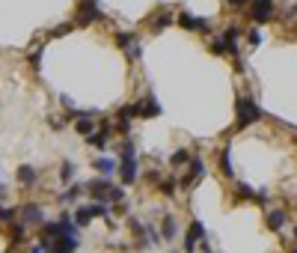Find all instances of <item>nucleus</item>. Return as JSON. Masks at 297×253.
Listing matches in <instances>:
<instances>
[{"mask_svg":"<svg viewBox=\"0 0 297 253\" xmlns=\"http://www.w3.org/2000/svg\"><path fill=\"white\" fill-rule=\"evenodd\" d=\"M12 242H15V245L24 242V224H15V227H12Z\"/></svg>","mask_w":297,"mask_h":253,"instance_id":"nucleus-31","label":"nucleus"},{"mask_svg":"<svg viewBox=\"0 0 297 253\" xmlns=\"http://www.w3.org/2000/svg\"><path fill=\"white\" fill-rule=\"evenodd\" d=\"M235 191H238V197H241V200H256V194H259V191H253L247 182H238V185H235Z\"/></svg>","mask_w":297,"mask_h":253,"instance_id":"nucleus-22","label":"nucleus"},{"mask_svg":"<svg viewBox=\"0 0 297 253\" xmlns=\"http://www.w3.org/2000/svg\"><path fill=\"white\" fill-rule=\"evenodd\" d=\"M202 176H205V161H202L199 155H193V158L187 161V173H184V179H181V188H190V185H196Z\"/></svg>","mask_w":297,"mask_h":253,"instance_id":"nucleus-5","label":"nucleus"},{"mask_svg":"<svg viewBox=\"0 0 297 253\" xmlns=\"http://www.w3.org/2000/svg\"><path fill=\"white\" fill-rule=\"evenodd\" d=\"M220 173H223V176H232V173H235V167H232V146H229V143H226L223 152H220Z\"/></svg>","mask_w":297,"mask_h":253,"instance_id":"nucleus-13","label":"nucleus"},{"mask_svg":"<svg viewBox=\"0 0 297 253\" xmlns=\"http://www.w3.org/2000/svg\"><path fill=\"white\" fill-rule=\"evenodd\" d=\"M178 24H181L184 30H208V27H205V21H202V18H196V15H190V12H181V15H178Z\"/></svg>","mask_w":297,"mask_h":253,"instance_id":"nucleus-12","label":"nucleus"},{"mask_svg":"<svg viewBox=\"0 0 297 253\" xmlns=\"http://www.w3.org/2000/svg\"><path fill=\"white\" fill-rule=\"evenodd\" d=\"M98 18H101L98 0H83V3H80V9H77V15H74V24L86 27V24H95Z\"/></svg>","mask_w":297,"mask_h":253,"instance_id":"nucleus-3","label":"nucleus"},{"mask_svg":"<svg viewBox=\"0 0 297 253\" xmlns=\"http://www.w3.org/2000/svg\"><path fill=\"white\" fill-rule=\"evenodd\" d=\"M89 221H92V215L86 212V206H80V209H74V224H77V227H86Z\"/></svg>","mask_w":297,"mask_h":253,"instance_id":"nucleus-24","label":"nucleus"},{"mask_svg":"<svg viewBox=\"0 0 297 253\" xmlns=\"http://www.w3.org/2000/svg\"><path fill=\"white\" fill-rule=\"evenodd\" d=\"M125 54H128L131 60H140V57H143V51H140V45H137V42H134V45H131V48H128Z\"/></svg>","mask_w":297,"mask_h":253,"instance_id":"nucleus-32","label":"nucleus"},{"mask_svg":"<svg viewBox=\"0 0 297 253\" xmlns=\"http://www.w3.org/2000/svg\"><path fill=\"white\" fill-rule=\"evenodd\" d=\"M12 221H15V212L6 209V206H0V224H12Z\"/></svg>","mask_w":297,"mask_h":253,"instance_id":"nucleus-30","label":"nucleus"},{"mask_svg":"<svg viewBox=\"0 0 297 253\" xmlns=\"http://www.w3.org/2000/svg\"><path fill=\"white\" fill-rule=\"evenodd\" d=\"M235 113H238V128H247L256 119H262V110H259V104L250 95H238L235 98Z\"/></svg>","mask_w":297,"mask_h":253,"instance_id":"nucleus-2","label":"nucleus"},{"mask_svg":"<svg viewBox=\"0 0 297 253\" xmlns=\"http://www.w3.org/2000/svg\"><path fill=\"white\" fill-rule=\"evenodd\" d=\"M48 253H51V251H48Z\"/></svg>","mask_w":297,"mask_h":253,"instance_id":"nucleus-36","label":"nucleus"},{"mask_svg":"<svg viewBox=\"0 0 297 253\" xmlns=\"http://www.w3.org/2000/svg\"><path fill=\"white\" fill-rule=\"evenodd\" d=\"M161 194H164V197H173V194H176V182H173V179L161 182Z\"/></svg>","mask_w":297,"mask_h":253,"instance_id":"nucleus-29","label":"nucleus"},{"mask_svg":"<svg viewBox=\"0 0 297 253\" xmlns=\"http://www.w3.org/2000/svg\"><path fill=\"white\" fill-rule=\"evenodd\" d=\"M110 188H113V185H110L104 176H98V179H92V182L86 185V191L92 194V200H95V203H107V194H110Z\"/></svg>","mask_w":297,"mask_h":253,"instance_id":"nucleus-7","label":"nucleus"},{"mask_svg":"<svg viewBox=\"0 0 297 253\" xmlns=\"http://www.w3.org/2000/svg\"><path fill=\"white\" fill-rule=\"evenodd\" d=\"M77 239H71V236H62V239H57L54 242V248H51V253H74L77 251Z\"/></svg>","mask_w":297,"mask_h":253,"instance_id":"nucleus-11","label":"nucleus"},{"mask_svg":"<svg viewBox=\"0 0 297 253\" xmlns=\"http://www.w3.org/2000/svg\"><path fill=\"white\" fill-rule=\"evenodd\" d=\"M262 42V33L259 30H250V45H259Z\"/></svg>","mask_w":297,"mask_h":253,"instance_id":"nucleus-33","label":"nucleus"},{"mask_svg":"<svg viewBox=\"0 0 297 253\" xmlns=\"http://www.w3.org/2000/svg\"><path fill=\"white\" fill-rule=\"evenodd\" d=\"M211 51H214V54H229L226 39H223V36H220V39H214V42H211Z\"/></svg>","mask_w":297,"mask_h":253,"instance_id":"nucleus-28","label":"nucleus"},{"mask_svg":"<svg viewBox=\"0 0 297 253\" xmlns=\"http://www.w3.org/2000/svg\"><path fill=\"white\" fill-rule=\"evenodd\" d=\"M21 224L24 227H45V212L39 203H24L21 206Z\"/></svg>","mask_w":297,"mask_h":253,"instance_id":"nucleus-4","label":"nucleus"},{"mask_svg":"<svg viewBox=\"0 0 297 253\" xmlns=\"http://www.w3.org/2000/svg\"><path fill=\"white\" fill-rule=\"evenodd\" d=\"M137 113L140 116H161V104L155 101V95H146V101L137 104Z\"/></svg>","mask_w":297,"mask_h":253,"instance_id":"nucleus-10","label":"nucleus"},{"mask_svg":"<svg viewBox=\"0 0 297 253\" xmlns=\"http://www.w3.org/2000/svg\"><path fill=\"white\" fill-rule=\"evenodd\" d=\"M295 239H297V230H295Z\"/></svg>","mask_w":297,"mask_h":253,"instance_id":"nucleus-35","label":"nucleus"},{"mask_svg":"<svg viewBox=\"0 0 297 253\" xmlns=\"http://www.w3.org/2000/svg\"><path fill=\"white\" fill-rule=\"evenodd\" d=\"M176 233H178L176 218H173V215H164V221H161V236H164L167 242H173V239H176Z\"/></svg>","mask_w":297,"mask_h":253,"instance_id":"nucleus-14","label":"nucleus"},{"mask_svg":"<svg viewBox=\"0 0 297 253\" xmlns=\"http://www.w3.org/2000/svg\"><path fill=\"white\" fill-rule=\"evenodd\" d=\"M0 194H6V188H3V185H0Z\"/></svg>","mask_w":297,"mask_h":253,"instance_id":"nucleus-34","label":"nucleus"},{"mask_svg":"<svg viewBox=\"0 0 297 253\" xmlns=\"http://www.w3.org/2000/svg\"><path fill=\"white\" fill-rule=\"evenodd\" d=\"M173 24V15H155L152 18V33H161L164 27H170Z\"/></svg>","mask_w":297,"mask_h":253,"instance_id":"nucleus-21","label":"nucleus"},{"mask_svg":"<svg viewBox=\"0 0 297 253\" xmlns=\"http://www.w3.org/2000/svg\"><path fill=\"white\" fill-rule=\"evenodd\" d=\"M295 253H297V251H295Z\"/></svg>","mask_w":297,"mask_h":253,"instance_id":"nucleus-37","label":"nucleus"},{"mask_svg":"<svg viewBox=\"0 0 297 253\" xmlns=\"http://www.w3.org/2000/svg\"><path fill=\"white\" fill-rule=\"evenodd\" d=\"M107 203H125V188H122V185H113L110 194H107Z\"/></svg>","mask_w":297,"mask_h":253,"instance_id":"nucleus-23","label":"nucleus"},{"mask_svg":"<svg viewBox=\"0 0 297 253\" xmlns=\"http://www.w3.org/2000/svg\"><path fill=\"white\" fill-rule=\"evenodd\" d=\"M80 191H83V188H80V185H71V188H68V191H65V194H62V197H59V200H62V203H74V200H77V197H80Z\"/></svg>","mask_w":297,"mask_h":253,"instance_id":"nucleus-27","label":"nucleus"},{"mask_svg":"<svg viewBox=\"0 0 297 253\" xmlns=\"http://www.w3.org/2000/svg\"><path fill=\"white\" fill-rule=\"evenodd\" d=\"M95 170H98V176H104V179H107V176H113L116 164H113L110 158H98V161H95Z\"/></svg>","mask_w":297,"mask_h":253,"instance_id":"nucleus-17","label":"nucleus"},{"mask_svg":"<svg viewBox=\"0 0 297 253\" xmlns=\"http://www.w3.org/2000/svg\"><path fill=\"white\" fill-rule=\"evenodd\" d=\"M18 182H21V185H27V188H30V185H36V170H33L30 164L18 167Z\"/></svg>","mask_w":297,"mask_h":253,"instance_id":"nucleus-16","label":"nucleus"},{"mask_svg":"<svg viewBox=\"0 0 297 253\" xmlns=\"http://www.w3.org/2000/svg\"><path fill=\"white\" fill-rule=\"evenodd\" d=\"M199 242H205V227H202V221L193 218L190 227H187V236H184V253H193Z\"/></svg>","mask_w":297,"mask_h":253,"instance_id":"nucleus-6","label":"nucleus"},{"mask_svg":"<svg viewBox=\"0 0 297 253\" xmlns=\"http://www.w3.org/2000/svg\"><path fill=\"white\" fill-rule=\"evenodd\" d=\"M116 45H119L122 51H128V48L134 45V36H131V33H116Z\"/></svg>","mask_w":297,"mask_h":253,"instance_id":"nucleus-25","label":"nucleus"},{"mask_svg":"<svg viewBox=\"0 0 297 253\" xmlns=\"http://www.w3.org/2000/svg\"><path fill=\"white\" fill-rule=\"evenodd\" d=\"M190 161V155L184 152V149H178V152H173V158H170V164L173 167H181V164H187Z\"/></svg>","mask_w":297,"mask_h":253,"instance_id":"nucleus-26","label":"nucleus"},{"mask_svg":"<svg viewBox=\"0 0 297 253\" xmlns=\"http://www.w3.org/2000/svg\"><path fill=\"white\" fill-rule=\"evenodd\" d=\"M86 143H89V146H95V149H104V146H107V131H101V128H98L95 134H89V137H86Z\"/></svg>","mask_w":297,"mask_h":253,"instance_id":"nucleus-18","label":"nucleus"},{"mask_svg":"<svg viewBox=\"0 0 297 253\" xmlns=\"http://www.w3.org/2000/svg\"><path fill=\"white\" fill-rule=\"evenodd\" d=\"M74 170H77V167H74L71 161H62V167H59V182H62V185H68V182L74 179Z\"/></svg>","mask_w":297,"mask_h":253,"instance_id":"nucleus-19","label":"nucleus"},{"mask_svg":"<svg viewBox=\"0 0 297 253\" xmlns=\"http://www.w3.org/2000/svg\"><path fill=\"white\" fill-rule=\"evenodd\" d=\"M274 18V0H256L253 3V21L256 24H265Z\"/></svg>","mask_w":297,"mask_h":253,"instance_id":"nucleus-8","label":"nucleus"},{"mask_svg":"<svg viewBox=\"0 0 297 253\" xmlns=\"http://www.w3.org/2000/svg\"><path fill=\"white\" fill-rule=\"evenodd\" d=\"M265 224H268V230H271V233L286 230V212H283V209H271V212L265 215Z\"/></svg>","mask_w":297,"mask_h":253,"instance_id":"nucleus-9","label":"nucleus"},{"mask_svg":"<svg viewBox=\"0 0 297 253\" xmlns=\"http://www.w3.org/2000/svg\"><path fill=\"white\" fill-rule=\"evenodd\" d=\"M74 131H77L80 137H89V134H95V119H89V116L77 119V122H74Z\"/></svg>","mask_w":297,"mask_h":253,"instance_id":"nucleus-15","label":"nucleus"},{"mask_svg":"<svg viewBox=\"0 0 297 253\" xmlns=\"http://www.w3.org/2000/svg\"><path fill=\"white\" fill-rule=\"evenodd\" d=\"M86 212H89L92 218H104V221H110V215H107V203H89Z\"/></svg>","mask_w":297,"mask_h":253,"instance_id":"nucleus-20","label":"nucleus"},{"mask_svg":"<svg viewBox=\"0 0 297 253\" xmlns=\"http://www.w3.org/2000/svg\"><path fill=\"white\" fill-rule=\"evenodd\" d=\"M119 176H122V185H131L137 179V149H134V140H122L119 146Z\"/></svg>","mask_w":297,"mask_h":253,"instance_id":"nucleus-1","label":"nucleus"}]
</instances>
